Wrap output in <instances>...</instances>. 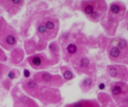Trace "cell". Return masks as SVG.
<instances>
[{"instance_id":"obj_1","label":"cell","mask_w":128,"mask_h":107,"mask_svg":"<svg viewBox=\"0 0 128 107\" xmlns=\"http://www.w3.org/2000/svg\"><path fill=\"white\" fill-rule=\"evenodd\" d=\"M97 46V40L87 36L80 30H73L69 41L62 48V59L67 64L82 56H87L91 48Z\"/></svg>"},{"instance_id":"obj_2","label":"cell","mask_w":128,"mask_h":107,"mask_svg":"<svg viewBox=\"0 0 128 107\" xmlns=\"http://www.w3.org/2000/svg\"><path fill=\"white\" fill-rule=\"evenodd\" d=\"M19 85L25 94L44 106L60 104L63 101L60 89L38 84L32 78L21 80Z\"/></svg>"},{"instance_id":"obj_3","label":"cell","mask_w":128,"mask_h":107,"mask_svg":"<svg viewBox=\"0 0 128 107\" xmlns=\"http://www.w3.org/2000/svg\"><path fill=\"white\" fill-rule=\"evenodd\" d=\"M80 10L89 21L97 24L107 13L108 3L105 0H83L80 1Z\"/></svg>"},{"instance_id":"obj_4","label":"cell","mask_w":128,"mask_h":107,"mask_svg":"<svg viewBox=\"0 0 128 107\" xmlns=\"http://www.w3.org/2000/svg\"><path fill=\"white\" fill-rule=\"evenodd\" d=\"M76 75H86L95 77L97 74V65L94 60L89 56H82L74 60L70 64Z\"/></svg>"},{"instance_id":"obj_5","label":"cell","mask_w":128,"mask_h":107,"mask_svg":"<svg viewBox=\"0 0 128 107\" xmlns=\"http://www.w3.org/2000/svg\"><path fill=\"white\" fill-rule=\"evenodd\" d=\"M32 79L38 84L52 87V88L60 89L65 84V82L62 79V75L54 74L48 70L36 72L32 74Z\"/></svg>"},{"instance_id":"obj_6","label":"cell","mask_w":128,"mask_h":107,"mask_svg":"<svg viewBox=\"0 0 128 107\" xmlns=\"http://www.w3.org/2000/svg\"><path fill=\"white\" fill-rule=\"evenodd\" d=\"M26 60H27L28 64L30 66V68L37 72L47 70L52 66L58 64V62H55L52 58H50V56L46 53L45 51L38 52L34 55L27 57Z\"/></svg>"},{"instance_id":"obj_7","label":"cell","mask_w":128,"mask_h":107,"mask_svg":"<svg viewBox=\"0 0 128 107\" xmlns=\"http://www.w3.org/2000/svg\"><path fill=\"white\" fill-rule=\"evenodd\" d=\"M10 96L12 99V107H40L36 100L22 91L19 84L14 85L11 89Z\"/></svg>"},{"instance_id":"obj_8","label":"cell","mask_w":128,"mask_h":107,"mask_svg":"<svg viewBox=\"0 0 128 107\" xmlns=\"http://www.w3.org/2000/svg\"><path fill=\"white\" fill-rule=\"evenodd\" d=\"M19 38L20 35L18 30L8 24L6 28L0 34V47L5 51L10 52L12 50L18 47Z\"/></svg>"},{"instance_id":"obj_9","label":"cell","mask_w":128,"mask_h":107,"mask_svg":"<svg viewBox=\"0 0 128 107\" xmlns=\"http://www.w3.org/2000/svg\"><path fill=\"white\" fill-rule=\"evenodd\" d=\"M44 26L48 30L52 40H56L60 32V19L59 18L48 11H42L38 14Z\"/></svg>"},{"instance_id":"obj_10","label":"cell","mask_w":128,"mask_h":107,"mask_svg":"<svg viewBox=\"0 0 128 107\" xmlns=\"http://www.w3.org/2000/svg\"><path fill=\"white\" fill-rule=\"evenodd\" d=\"M109 92L117 106L126 96H128V83L114 80L110 84Z\"/></svg>"},{"instance_id":"obj_11","label":"cell","mask_w":128,"mask_h":107,"mask_svg":"<svg viewBox=\"0 0 128 107\" xmlns=\"http://www.w3.org/2000/svg\"><path fill=\"white\" fill-rule=\"evenodd\" d=\"M106 73L110 78L118 82L128 83V66L122 64H109L106 66Z\"/></svg>"},{"instance_id":"obj_12","label":"cell","mask_w":128,"mask_h":107,"mask_svg":"<svg viewBox=\"0 0 128 107\" xmlns=\"http://www.w3.org/2000/svg\"><path fill=\"white\" fill-rule=\"evenodd\" d=\"M107 57L111 64H122L128 66V54L115 46H106L105 48Z\"/></svg>"},{"instance_id":"obj_13","label":"cell","mask_w":128,"mask_h":107,"mask_svg":"<svg viewBox=\"0 0 128 107\" xmlns=\"http://www.w3.org/2000/svg\"><path fill=\"white\" fill-rule=\"evenodd\" d=\"M126 11H127V6L123 1H112L108 4V10L106 14L108 16L117 19L121 23L124 19Z\"/></svg>"},{"instance_id":"obj_14","label":"cell","mask_w":128,"mask_h":107,"mask_svg":"<svg viewBox=\"0 0 128 107\" xmlns=\"http://www.w3.org/2000/svg\"><path fill=\"white\" fill-rule=\"evenodd\" d=\"M25 0H0V6L5 10L9 18H13L22 10Z\"/></svg>"},{"instance_id":"obj_15","label":"cell","mask_w":128,"mask_h":107,"mask_svg":"<svg viewBox=\"0 0 128 107\" xmlns=\"http://www.w3.org/2000/svg\"><path fill=\"white\" fill-rule=\"evenodd\" d=\"M100 25L102 28L105 36L109 38H114L116 35L120 22L118 21L117 19L114 18L112 16H108L107 14H105L100 21Z\"/></svg>"},{"instance_id":"obj_16","label":"cell","mask_w":128,"mask_h":107,"mask_svg":"<svg viewBox=\"0 0 128 107\" xmlns=\"http://www.w3.org/2000/svg\"><path fill=\"white\" fill-rule=\"evenodd\" d=\"M38 16V15H37ZM35 33H36V36H37L38 40H40V41H44V42L50 43V41H53L52 38H51L50 33H48V30L46 28V27L44 26L43 22L41 21V19L38 18H36L35 20Z\"/></svg>"},{"instance_id":"obj_17","label":"cell","mask_w":128,"mask_h":107,"mask_svg":"<svg viewBox=\"0 0 128 107\" xmlns=\"http://www.w3.org/2000/svg\"><path fill=\"white\" fill-rule=\"evenodd\" d=\"M25 56H26V53L24 51V48L18 46L10 51L9 57H8V62L13 66H18L23 62V60H25Z\"/></svg>"},{"instance_id":"obj_18","label":"cell","mask_w":128,"mask_h":107,"mask_svg":"<svg viewBox=\"0 0 128 107\" xmlns=\"http://www.w3.org/2000/svg\"><path fill=\"white\" fill-rule=\"evenodd\" d=\"M23 48L26 55L31 56L36 53H38V40L35 37L32 38H27L24 40V44H23Z\"/></svg>"},{"instance_id":"obj_19","label":"cell","mask_w":128,"mask_h":107,"mask_svg":"<svg viewBox=\"0 0 128 107\" xmlns=\"http://www.w3.org/2000/svg\"><path fill=\"white\" fill-rule=\"evenodd\" d=\"M48 55L50 56V58L57 62L58 63L60 60L62 58V48L60 46L58 40H53L48 43Z\"/></svg>"},{"instance_id":"obj_20","label":"cell","mask_w":128,"mask_h":107,"mask_svg":"<svg viewBox=\"0 0 128 107\" xmlns=\"http://www.w3.org/2000/svg\"><path fill=\"white\" fill-rule=\"evenodd\" d=\"M96 83L95 77H91V76H85L82 78L79 82V87L82 94H88L94 88Z\"/></svg>"},{"instance_id":"obj_21","label":"cell","mask_w":128,"mask_h":107,"mask_svg":"<svg viewBox=\"0 0 128 107\" xmlns=\"http://www.w3.org/2000/svg\"><path fill=\"white\" fill-rule=\"evenodd\" d=\"M96 100L98 101L99 104L101 107H116V104L114 102V100L111 97L110 94H108L106 92H99L97 94Z\"/></svg>"},{"instance_id":"obj_22","label":"cell","mask_w":128,"mask_h":107,"mask_svg":"<svg viewBox=\"0 0 128 107\" xmlns=\"http://www.w3.org/2000/svg\"><path fill=\"white\" fill-rule=\"evenodd\" d=\"M60 75H62V79L64 80L65 82L74 80L77 76L75 74L74 70H72V68L68 64L60 65Z\"/></svg>"},{"instance_id":"obj_23","label":"cell","mask_w":128,"mask_h":107,"mask_svg":"<svg viewBox=\"0 0 128 107\" xmlns=\"http://www.w3.org/2000/svg\"><path fill=\"white\" fill-rule=\"evenodd\" d=\"M92 102V99H82L70 104H67L63 107H89Z\"/></svg>"},{"instance_id":"obj_24","label":"cell","mask_w":128,"mask_h":107,"mask_svg":"<svg viewBox=\"0 0 128 107\" xmlns=\"http://www.w3.org/2000/svg\"><path fill=\"white\" fill-rule=\"evenodd\" d=\"M20 75H21V72H20L18 69H16V68H10V70L8 72L6 78H8V80H10L13 82V80L18 79V78L20 77Z\"/></svg>"},{"instance_id":"obj_25","label":"cell","mask_w":128,"mask_h":107,"mask_svg":"<svg viewBox=\"0 0 128 107\" xmlns=\"http://www.w3.org/2000/svg\"><path fill=\"white\" fill-rule=\"evenodd\" d=\"M9 70H10L9 65L3 63V62H0V83L2 82V80L6 78Z\"/></svg>"},{"instance_id":"obj_26","label":"cell","mask_w":128,"mask_h":107,"mask_svg":"<svg viewBox=\"0 0 128 107\" xmlns=\"http://www.w3.org/2000/svg\"><path fill=\"white\" fill-rule=\"evenodd\" d=\"M1 86L5 89L6 91H11V89L14 87L13 82L10 80H8V78H5V79L2 80V82H1Z\"/></svg>"},{"instance_id":"obj_27","label":"cell","mask_w":128,"mask_h":107,"mask_svg":"<svg viewBox=\"0 0 128 107\" xmlns=\"http://www.w3.org/2000/svg\"><path fill=\"white\" fill-rule=\"evenodd\" d=\"M8 26V23L6 20L4 16H0V34Z\"/></svg>"},{"instance_id":"obj_28","label":"cell","mask_w":128,"mask_h":107,"mask_svg":"<svg viewBox=\"0 0 128 107\" xmlns=\"http://www.w3.org/2000/svg\"><path fill=\"white\" fill-rule=\"evenodd\" d=\"M8 56H6V51L3 50L1 47H0V62H3V63H6V62H8Z\"/></svg>"},{"instance_id":"obj_29","label":"cell","mask_w":128,"mask_h":107,"mask_svg":"<svg viewBox=\"0 0 128 107\" xmlns=\"http://www.w3.org/2000/svg\"><path fill=\"white\" fill-rule=\"evenodd\" d=\"M23 75H24V80H27V79H30L32 78V75H31V72H30V70H28L25 68L24 70H23Z\"/></svg>"},{"instance_id":"obj_30","label":"cell","mask_w":128,"mask_h":107,"mask_svg":"<svg viewBox=\"0 0 128 107\" xmlns=\"http://www.w3.org/2000/svg\"><path fill=\"white\" fill-rule=\"evenodd\" d=\"M124 28L128 31V9H127V11H126V16H124Z\"/></svg>"},{"instance_id":"obj_31","label":"cell","mask_w":128,"mask_h":107,"mask_svg":"<svg viewBox=\"0 0 128 107\" xmlns=\"http://www.w3.org/2000/svg\"><path fill=\"white\" fill-rule=\"evenodd\" d=\"M89 107H101L100 106V104H99L98 101L96 99H92V104H90V106Z\"/></svg>"},{"instance_id":"obj_32","label":"cell","mask_w":128,"mask_h":107,"mask_svg":"<svg viewBox=\"0 0 128 107\" xmlns=\"http://www.w3.org/2000/svg\"><path fill=\"white\" fill-rule=\"evenodd\" d=\"M116 107H128V105H124V104H122V105H117Z\"/></svg>"}]
</instances>
